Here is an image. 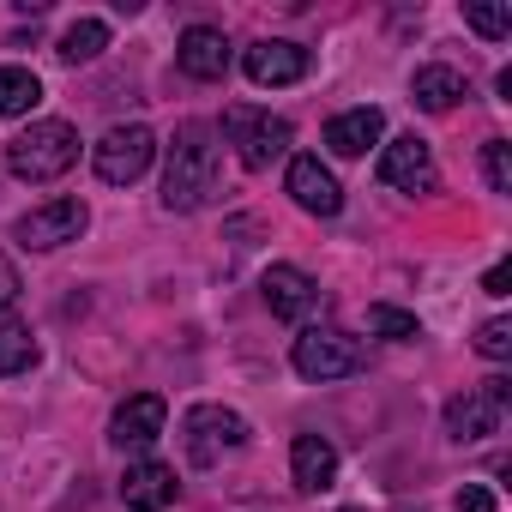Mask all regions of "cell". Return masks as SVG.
Returning a JSON list of instances; mask_svg holds the SVG:
<instances>
[{
    "label": "cell",
    "mask_w": 512,
    "mask_h": 512,
    "mask_svg": "<svg viewBox=\"0 0 512 512\" xmlns=\"http://www.w3.org/2000/svg\"><path fill=\"white\" fill-rule=\"evenodd\" d=\"M181 434H187V458L193 464H217V458H229V452L247 446V422L235 410H223V404H193L187 422H181Z\"/></svg>",
    "instance_id": "8992f818"
},
{
    "label": "cell",
    "mask_w": 512,
    "mask_h": 512,
    "mask_svg": "<svg viewBox=\"0 0 512 512\" xmlns=\"http://www.w3.org/2000/svg\"><path fill=\"white\" fill-rule=\"evenodd\" d=\"M506 398H512V386H506L500 374L482 380V386H470V392H458V398L446 404V434H452V440H488V434H500Z\"/></svg>",
    "instance_id": "52a82bcc"
},
{
    "label": "cell",
    "mask_w": 512,
    "mask_h": 512,
    "mask_svg": "<svg viewBox=\"0 0 512 512\" xmlns=\"http://www.w3.org/2000/svg\"><path fill=\"white\" fill-rule=\"evenodd\" d=\"M380 133H386V115H380L374 103L344 109V115L326 121V145H332L338 157H368V145H380Z\"/></svg>",
    "instance_id": "5bb4252c"
},
{
    "label": "cell",
    "mask_w": 512,
    "mask_h": 512,
    "mask_svg": "<svg viewBox=\"0 0 512 512\" xmlns=\"http://www.w3.org/2000/svg\"><path fill=\"white\" fill-rule=\"evenodd\" d=\"M163 422H169V404H163L157 392H133V398L109 416V440H115L121 452H145V446L163 434Z\"/></svg>",
    "instance_id": "30bf717a"
},
{
    "label": "cell",
    "mask_w": 512,
    "mask_h": 512,
    "mask_svg": "<svg viewBox=\"0 0 512 512\" xmlns=\"http://www.w3.org/2000/svg\"><path fill=\"white\" fill-rule=\"evenodd\" d=\"M85 223H91L85 199H49V205H31V211L13 223V235H19V247H43V253H49V247L79 241Z\"/></svg>",
    "instance_id": "ba28073f"
},
{
    "label": "cell",
    "mask_w": 512,
    "mask_h": 512,
    "mask_svg": "<svg viewBox=\"0 0 512 512\" xmlns=\"http://www.w3.org/2000/svg\"><path fill=\"white\" fill-rule=\"evenodd\" d=\"M290 193H296V205L314 211V217H338V211H344V187L332 181V169H326L320 157H290Z\"/></svg>",
    "instance_id": "4fadbf2b"
},
{
    "label": "cell",
    "mask_w": 512,
    "mask_h": 512,
    "mask_svg": "<svg viewBox=\"0 0 512 512\" xmlns=\"http://www.w3.org/2000/svg\"><path fill=\"white\" fill-rule=\"evenodd\" d=\"M223 133H229V145H235V157H241V169H272L284 151H290V121L284 115H266V109H247V103H235V109H223Z\"/></svg>",
    "instance_id": "3957f363"
},
{
    "label": "cell",
    "mask_w": 512,
    "mask_h": 512,
    "mask_svg": "<svg viewBox=\"0 0 512 512\" xmlns=\"http://www.w3.org/2000/svg\"><path fill=\"white\" fill-rule=\"evenodd\" d=\"M368 332H380V338H392V344H410V338H422V326H416V314H404V308H368Z\"/></svg>",
    "instance_id": "7402d4cb"
},
{
    "label": "cell",
    "mask_w": 512,
    "mask_h": 512,
    "mask_svg": "<svg viewBox=\"0 0 512 512\" xmlns=\"http://www.w3.org/2000/svg\"><path fill=\"white\" fill-rule=\"evenodd\" d=\"M410 97H416V109H428V115H446V109L464 97V73H452V67H416V79H410Z\"/></svg>",
    "instance_id": "ac0fdd59"
},
{
    "label": "cell",
    "mask_w": 512,
    "mask_h": 512,
    "mask_svg": "<svg viewBox=\"0 0 512 512\" xmlns=\"http://www.w3.org/2000/svg\"><path fill=\"white\" fill-rule=\"evenodd\" d=\"M217 193V127L211 121H181L163 169V211H199Z\"/></svg>",
    "instance_id": "6da1fadb"
},
{
    "label": "cell",
    "mask_w": 512,
    "mask_h": 512,
    "mask_svg": "<svg viewBox=\"0 0 512 512\" xmlns=\"http://www.w3.org/2000/svg\"><path fill=\"white\" fill-rule=\"evenodd\" d=\"M482 175H488L494 193H512V145L506 139H488L482 145Z\"/></svg>",
    "instance_id": "cb8c5ba5"
},
{
    "label": "cell",
    "mask_w": 512,
    "mask_h": 512,
    "mask_svg": "<svg viewBox=\"0 0 512 512\" xmlns=\"http://www.w3.org/2000/svg\"><path fill=\"white\" fill-rule=\"evenodd\" d=\"M464 25H470L476 37L500 43V37L512 31V7H488V0H470V7H464Z\"/></svg>",
    "instance_id": "603a6c76"
},
{
    "label": "cell",
    "mask_w": 512,
    "mask_h": 512,
    "mask_svg": "<svg viewBox=\"0 0 512 512\" xmlns=\"http://www.w3.org/2000/svg\"><path fill=\"white\" fill-rule=\"evenodd\" d=\"M175 494H181V482H175V470L157 464V458H139V464H127V476H121L127 512H169Z\"/></svg>",
    "instance_id": "7c38bea8"
},
{
    "label": "cell",
    "mask_w": 512,
    "mask_h": 512,
    "mask_svg": "<svg viewBox=\"0 0 512 512\" xmlns=\"http://www.w3.org/2000/svg\"><path fill=\"white\" fill-rule=\"evenodd\" d=\"M31 368H37V338H31V326L0 314V380L31 374Z\"/></svg>",
    "instance_id": "d6986e66"
},
{
    "label": "cell",
    "mask_w": 512,
    "mask_h": 512,
    "mask_svg": "<svg viewBox=\"0 0 512 512\" xmlns=\"http://www.w3.org/2000/svg\"><path fill=\"white\" fill-rule=\"evenodd\" d=\"M260 290H266V308H272L278 320H302V314L320 302V290H314V278H308L302 266H272V272L260 278Z\"/></svg>",
    "instance_id": "9a60e30c"
},
{
    "label": "cell",
    "mask_w": 512,
    "mask_h": 512,
    "mask_svg": "<svg viewBox=\"0 0 512 512\" xmlns=\"http://www.w3.org/2000/svg\"><path fill=\"white\" fill-rule=\"evenodd\" d=\"M175 61H181V73L187 79H223L229 73V43H223V31H211V25H193L187 37H181V49H175Z\"/></svg>",
    "instance_id": "2e32d148"
},
{
    "label": "cell",
    "mask_w": 512,
    "mask_h": 512,
    "mask_svg": "<svg viewBox=\"0 0 512 512\" xmlns=\"http://www.w3.org/2000/svg\"><path fill=\"white\" fill-rule=\"evenodd\" d=\"M73 163H79V133H73L67 121H31V127L7 145V169H13L19 181H31V187L61 181Z\"/></svg>",
    "instance_id": "7a4b0ae2"
},
{
    "label": "cell",
    "mask_w": 512,
    "mask_h": 512,
    "mask_svg": "<svg viewBox=\"0 0 512 512\" xmlns=\"http://www.w3.org/2000/svg\"><path fill=\"white\" fill-rule=\"evenodd\" d=\"M380 181L398 187V193H434V187H440L434 157H428V145H422L416 133H404V139H392V145L380 151Z\"/></svg>",
    "instance_id": "9c48e42d"
},
{
    "label": "cell",
    "mask_w": 512,
    "mask_h": 512,
    "mask_svg": "<svg viewBox=\"0 0 512 512\" xmlns=\"http://www.w3.org/2000/svg\"><path fill=\"white\" fill-rule=\"evenodd\" d=\"M19 290H25V284H19V266L7 260V253H0V314H7V308L19 302Z\"/></svg>",
    "instance_id": "4316f807"
},
{
    "label": "cell",
    "mask_w": 512,
    "mask_h": 512,
    "mask_svg": "<svg viewBox=\"0 0 512 512\" xmlns=\"http://www.w3.org/2000/svg\"><path fill=\"white\" fill-rule=\"evenodd\" d=\"M43 103V79L31 67H0V115H31Z\"/></svg>",
    "instance_id": "ffe728a7"
},
{
    "label": "cell",
    "mask_w": 512,
    "mask_h": 512,
    "mask_svg": "<svg viewBox=\"0 0 512 512\" xmlns=\"http://www.w3.org/2000/svg\"><path fill=\"white\" fill-rule=\"evenodd\" d=\"M476 356L506 362V356H512V320H488V326L476 332Z\"/></svg>",
    "instance_id": "d4e9b609"
},
{
    "label": "cell",
    "mask_w": 512,
    "mask_h": 512,
    "mask_svg": "<svg viewBox=\"0 0 512 512\" xmlns=\"http://www.w3.org/2000/svg\"><path fill=\"white\" fill-rule=\"evenodd\" d=\"M241 67H247L253 85H296V79H308V49L284 43V37H266L241 55Z\"/></svg>",
    "instance_id": "8fae6325"
},
{
    "label": "cell",
    "mask_w": 512,
    "mask_h": 512,
    "mask_svg": "<svg viewBox=\"0 0 512 512\" xmlns=\"http://www.w3.org/2000/svg\"><path fill=\"white\" fill-rule=\"evenodd\" d=\"M103 49H109V25H103V19H79V25H67V37H61V61H67V67L97 61Z\"/></svg>",
    "instance_id": "44dd1931"
},
{
    "label": "cell",
    "mask_w": 512,
    "mask_h": 512,
    "mask_svg": "<svg viewBox=\"0 0 512 512\" xmlns=\"http://www.w3.org/2000/svg\"><path fill=\"white\" fill-rule=\"evenodd\" d=\"M482 290H488V296H506V290H512V260H500V266L482 278Z\"/></svg>",
    "instance_id": "83f0119b"
},
{
    "label": "cell",
    "mask_w": 512,
    "mask_h": 512,
    "mask_svg": "<svg viewBox=\"0 0 512 512\" xmlns=\"http://www.w3.org/2000/svg\"><path fill=\"white\" fill-rule=\"evenodd\" d=\"M151 157H157V133L139 127V121L109 127V133L91 145V163H97V175H103L109 187H133V181L151 169Z\"/></svg>",
    "instance_id": "5b68a950"
},
{
    "label": "cell",
    "mask_w": 512,
    "mask_h": 512,
    "mask_svg": "<svg viewBox=\"0 0 512 512\" xmlns=\"http://www.w3.org/2000/svg\"><path fill=\"white\" fill-rule=\"evenodd\" d=\"M452 506H458V512H500V494L482 488V482H464V488L452 494Z\"/></svg>",
    "instance_id": "484cf974"
},
{
    "label": "cell",
    "mask_w": 512,
    "mask_h": 512,
    "mask_svg": "<svg viewBox=\"0 0 512 512\" xmlns=\"http://www.w3.org/2000/svg\"><path fill=\"white\" fill-rule=\"evenodd\" d=\"M290 362H296L302 380H320V386H326V380L362 374V344H356L350 332H338V326H308V332L296 338Z\"/></svg>",
    "instance_id": "277c9868"
},
{
    "label": "cell",
    "mask_w": 512,
    "mask_h": 512,
    "mask_svg": "<svg viewBox=\"0 0 512 512\" xmlns=\"http://www.w3.org/2000/svg\"><path fill=\"white\" fill-rule=\"evenodd\" d=\"M290 476H296L302 494L332 488V476H338V446L320 440V434H296V446H290Z\"/></svg>",
    "instance_id": "e0dca14e"
}]
</instances>
